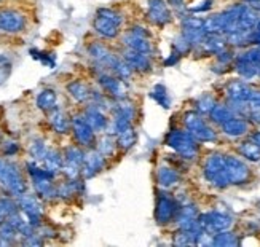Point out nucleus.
I'll use <instances>...</instances> for the list:
<instances>
[{
  "instance_id": "nucleus-25",
  "label": "nucleus",
  "mask_w": 260,
  "mask_h": 247,
  "mask_svg": "<svg viewBox=\"0 0 260 247\" xmlns=\"http://www.w3.org/2000/svg\"><path fill=\"white\" fill-rule=\"evenodd\" d=\"M50 126L53 128L54 132L67 134L72 125H71V120L67 118V115L64 114V112H61L58 109H53L51 115H50Z\"/></svg>"
},
{
  "instance_id": "nucleus-41",
  "label": "nucleus",
  "mask_w": 260,
  "mask_h": 247,
  "mask_svg": "<svg viewBox=\"0 0 260 247\" xmlns=\"http://www.w3.org/2000/svg\"><path fill=\"white\" fill-rule=\"evenodd\" d=\"M158 104H160L163 109H169V105H171V99H169L168 93H166V88L163 85H156L153 88V91L150 94Z\"/></svg>"
},
{
  "instance_id": "nucleus-8",
  "label": "nucleus",
  "mask_w": 260,
  "mask_h": 247,
  "mask_svg": "<svg viewBox=\"0 0 260 247\" xmlns=\"http://www.w3.org/2000/svg\"><path fill=\"white\" fill-rule=\"evenodd\" d=\"M147 19L158 27L169 24L173 15L166 0H147Z\"/></svg>"
},
{
  "instance_id": "nucleus-23",
  "label": "nucleus",
  "mask_w": 260,
  "mask_h": 247,
  "mask_svg": "<svg viewBox=\"0 0 260 247\" xmlns=\"http://www.w3.org/2000/svg\"><path fill=\"white\" fill-rule=\"evenodd\" d=\"M201 47L208 53L217 54L227 48V39L222 33H206V37L201 42Z\"/></svg>"
},
{
  "instance_id": "nucleus-56",
  "label": "nucleus",
  "mask_w": 260,
  "mask_h": 247,
  "mask_svg": "<svg viewBox=\"0 0 260 247\" xmlns=\"http://www.w3.org/2000/svg\"><path fill=\"white\" fill-rule=\"evenodd\" d=\"M249 120L255 125H260V110H251L249 112Z\"/></svg>"
},
{
  "instance_id": "nucleus-40",
  "label": "nucleus",
  "mask_w": 260,
  "mask_h": 247,
  "mask_svg": "<svg viewBox=\"0 0 260 247\" xmlns=\"http://www.w3.org/2000/svg\"><path fill=\"white\" fill-rule=\"evenodd\" d=\"M29 152H30L32 158L36 161H43L45 156H47V153H48V149H47V145H45V142L42 139H36L30 144Z\"/></svg>"
},
{
  "instance_id": "nucleus-45",
  "label": "nucleus",
  "mask_w": 260,
  "mask_h": 247,
  "mask_svg": "<svg viewBox=\"0 0 260 247\" xmlns=\"http://www.w3.org/2000/svg\"><path fill=\"white\" fill-rule=\"evenodd\" d=\"M236 61H244V62H251V64H255V65H260V48L255 47V48H249L246 50L244 53H241Z\"/></svg>"
},
{
  "instance_id": "nucleus-15",
  "label": "nucleus",
  "mask_w": 260,
  "mask_h": 247,
  "mask_svg": "<svg viewBox=\"0 0 260 247\" xmlns=\"http://www.w3.org/2000/svg\"><path fill=\"white\" fill-rule=\"evenodd\" d=\"M121 58L125 59L131 69L136 72H150L152 70V61H150V54H144L139 51H133L125 48V51L121 53Z\"/></svg>"
},
{
  "instance_id": "nucleus-14",
  "label": "nucleus",
  "mask_w": 260,
  "mask_h": 247,
  "mask_svg": "<svg viewBox=\"0 0 260 247\" xmlns=\"http://www.w3.org/2000/svg\"><path fill=\"white\" fill-rule=\"evenodd\" d=\"M88 54L94 59L96 64L106 67V69H112L118 59L117 54H114L107 47H104L103 43H98V42H93L91 45H89Z\"/></svg>"
},
{
  "instance_id": "nucleus-63",
  "label": "nucleus",
  "mask_w": 260,
  "mask_h": 247,
  "mask_svg": "<svg viewBox=\"0 0 260 247\" xmlns=\"http://www.w3.org/2000/svg\"><path fill=\"white\" fill-rule=\"evenodd\" d=\"M258 48H260V45H258Z\"/></svg>"
},
{
  "instance_id": "nucleus-3",
  "label": "nucleus",
  "mask_w": 260,
  "mask_h": 247,
  "mask_svg": "<svg viewBox=\"0 0 260 247\" xmlns=\"http://www.w3.org/2000/svg\"><path fill=\"white\" fill-rule=\"evenodd\" d=\"M0 185H2L10 195L13 196H19L22 193H26V182L22 179L18 166L10 163V161H4L2 171H0Z\"/></svg>"
},
{
  "instance_id": "nucleus-27",
  "label": "nucleus",
  "mask_w": 260,
  "mask_h": 247,
  "mask_svg": "<svg viewBox=\"0 0 260 247\" xmlns=\"http://www.w3.org/2000/svg\"><path fill=\"white\" fill-rule=\"evenodd\" d=\"M136 140H138V132H136L133 125L117 134V147L121 149L123 152L133 149L136 145Z\"/></svg>"
},
{
  "instance_id": "nucleus-32",
  "label": "nucleus",
  "mask_w": 260,
  "mask_h": 247,
  "mask_svg": "<svg viewBox=\"0 0 260 247\" xmlns=\"http://www.w3.org/2000/svg\"><path fill=\"white\" fill-rule=\"evenodd\" d=\"M238 242L240 241H238V238H236V234H233L229 230L214 234V238H212V244L216 247H236Z\"/></svg>"
},
{
  "instance_id": "nucleus-17",
  "label": "nucleus",
  "mask_w": 260,
  "mask_h": 247,
  "mask_svg": "<svg viewBox=\"0 0 260 247\" xmlns=\"http://www.w3.org/2000/svg\"><path fill=\"white\" fill-rule=\"evenodd\" d=\"M93 29L99 37L107 39V40H114L120 36V26H117L115 22H112L107 18H103L99 15H96L93 21Z\"/></svg>"
},
{
  "instance_id": "nucleus-49",
  "label": "nucleus",
  "mask_w": 260,
  "mask_h": 247,
  "mask_svg": "<svg viewBox=\"0 0 260 247\" xmlns=\"http://www.w3.org/2000/svg\"><path fill=\"white\" fill-rule=\"evenodd\" d=\"M247 104H249L251 110H260V91H252Z\"/></svg>"
},
{
  "instance_id": "nucleus-11",
  "label": "nucleus",
  "mask_w": 260,
  "mask_h": 247,
  "mask_svg": "<svg viewBox=\"0 0 260 247\" xmlns=\"http://www.w3.org/2000/svg\"><path fill=\"white\" fill-rule=\"evenodd\" d=\"M98 82L104 88V91L114 99L118 100V99L126 97V93H128L126 83H125V80H121V78H118L117 75H110V74L104 72L98 77Z\"/></svg>"
},
{
  "instance_id": "nucleus-43",
  "label": "nucleus",
  "mask_w": 260,
  "mask_h": 247,
  "mask_svg": "<svg viewBox=\"0 0 260 247\" xmlns=\"http://www.w3.org/2000/svg\"><path fill=\"white\" fill-rule=\"evenodd\" d=\"M214 105H216V100H214V97L209 96V94H205V96H201L197 100V112L200 115L211 114V110L214 109Z\"/></svg>"
},
{
  "instance_id": "nucleus-22",
  "label": "nucleus",
  "mask_w": 260,
  "mask_h": 247,
  "mask_svg": "<svg viewBox=\"0 0 260 247\" xmlns=\"http://www.w3.org/2000/svg\"><path fill=\"white\" fill-rule=\"evenodd\" d=\"M180 181L179 172L176 169L169 166H160L156 171V182L161 188H171L174 185H177Z\"/></svg>"
},
{
  "instance_id": "nucleus-10",
  "label": "nucleus",
  "mask_w": 260,
  "mask_h": 247,
  "mask_svg": "<svg viewBox=\"0 0 260 247\" xmlns=\"http://www.w3.org/2000/svg\"><path fill=\"white\" fill-rule=\"evenodd\" d=\"M72 125V132L75 140L82 145V147H93L94 144V131L89 126V123L86 121L83 114L74 115L71 120Z\"/></svg>"
},
{
  "instance_id": "nucleus-44",
  "label": "nucleus",
  "mask_w": 260,
  "mask_h": 247,
  "mask_svg": "<svg viewBox=\"0 0 260 247\" xmlns=\"http://www.w3.org/2000/svg\"><path fill=\"white\" fill-rule=\"evenodd\" d=\"M16 234H19V233L8 222V219L4 220V222H0V238H2L4 241H7V244H10L11 241H13L16 238Z\"/></svg>"
},
{
  "instance_id": "nucleus-42",
  "label": "nucleus",
  "mask_w": 260,
  "mask_h": 247,
  "mask_svg": "<svg viewBox=\"0 0 260 247\" xmlns=\"http://www.w3.org/2000/svg\"><path fill=\"white\" fill-rule=\"evenodd\" d=\"M98 15L99 16H103V18H107L109 21H112V22H115L117 26H120L121 27V24L125 22V18H123V15L120 13V11H117L115 8H99L98 10Z\"/></svg>"
},
{
  "instance_id": "nucleus-28",
  "label": "nucleus",
  "mask_w": 260,
  "mask_h": 247,
  "mask_svg": "<svg viewBox=\"0 0 260 247\" xmlns=\"http://www.w3.org/2000/svg\"><path fill=\"white\" fill-rule=\"evenodd\" d=\"M37 107L43 112H51L53 109H56V102H58V94L56 91H53L51 88L42 89L37 96Z\"/></svg>"
},
{
  "instance_id": "nucleus-26",
  "label": "nucleus",
  "mask_w": 260,
  "mask_h": 247,
  "mask_svg": "<svg viewBox=\"0 0 260 247\" xmlns=\"http://www.w3.org/2000/svg\"><path fill=\"white\" fill-rule=\"evenodd\" d=\"M67 93H69L71 97L75 99L77 102H86V100L91 99V89L88 88L86 83H83L80 80L71 82L67 85Z\"/></svg>"
},
{
  "instance_id": "nucleus-13",
  "label": "nucleus",
  "mask_w": 260,
  "mask_h": 247,
  "mask_svg": "<svg viewBox=\"0 0 260 247\" xmlns=\"http://www.w3.org/2000/svg\"><path fill=\"white\" fill-rule=\"evenodd\" d=\"M104 164L106 156L103 153H99L98 150H88L85 153V160L82 164V175L85 179H91L104 169Z\"/></svg>"
},
{
  "instance_id": "nucleus-47",
  "label": "nucleus",
  "mask_w": 260,
  "mask_h": 247,
  "mask_svg": "<svg viewBox=\"0 0 260 247\" xmlns=\"http://www.w3.org/2000/svg\"><path fill=\"white\" fill-rule=\"evenodd\" d=\"M191 47H193V45H191L182 33H180V36L176 39V42H174V51H177L180 56L182 54H185V53H188L190 50H191Z\"/></svg>"
},
{
  "instance_id": "nucleus-16",
  "label": "nucleus",
  "mask_w": 260,
  "mask_h": 247,
  "mask_svg": "<svg viewBox=\"0 0 260 247\" xmlns=\"http://www.w3.org/2000/svg\"><path fill=\"white\" fill-rule=\"evenodd\" d=\"M252 91H254V89L246 82H241V80L230 82L229 86H227V96H229V99L232 100V102L247 104V100H249Z\"/></svg>"
},
{
  "instance_id": "nucleus-7",
  "label": "nucleus",
  "mask_w": 260,
  "mask_h": 247,
  "mask_svg": "<svg viewBox=\"0 0 260 247\" xmlns=\"http://www.w3.org/2000/svg\"><path fill=\"white\" fill-rule=\"evenodd\" d=\"M225 167H227L230 185H243L247 184V181L251 179L249 167L238 156H225Z\"/></svg>"
},
{
  "instance_id": "nucleus-52",
  "label": "nucleus",
  "mask_w": 260,
  "mask_h": 247,
  "mask_svg": "<svg viewBox=\"0 0 260 247\" xmlns=\"http://www.w3.org/2000/svg\"><path fill=\"white\" fill-rule=\"evenodd\" d=\"M18 150H19V145H18V144H15V142H10V144L4 145V153H5V155H8V156L15 155Z\"/></svg>"
},
{
  "instance_id": "nucleus-53",
  "label": "nucleus",
  "mask_w": 260,
  "mask_h": 247,
  "mask_svg": "<svg viewBox=\"0 0 260 247\" xmlns=\"http://www.w3.org/2000/svg\"><path fill=\"white\" fill-rule=\"evenodd\" d=\"M211 4H212V0H205V2L201 4V7L190 8V11H191V13H201V11H208L211 8Z\"/></svg>"
},
{
  "instance_id": "nucleus-21",
  "label": "nucleus",
  "mask_w": 260,
  "mask_h": 247,
  "mask_svg": "<svg viewBox=\"0 0 260 247\" xmlns=\"http://www.w3.org/2000/svg\"><path fill=\"white\" fill-rule=\"evenodd\" d=\"M222 131L230 137H241L246 136L249 131V123L241 117H233L222 125Z\"/></svg>"
},
{
  "instance_id": "nucleus-59",
  "label": "nucleus",
  "mask_w": 260,
  "mask_h": 247,
  "mask_svg": "<svg viewBox=\"0 0 260 247\" xmlns=\"http://www.w3.org/2000/svg\"><path fill=\"white\" fill-rule=\"evenodd\" d=\"M243 2H249V4H254V2H258V0H243Z\"/></svg>"
},
{
  "instance_id": "nucleus-30",
  "label": "nucleus",
  "mask_w": 260,
  "mask_h": 247,
  "mask_svg": "<svg viewBox=\"0 0 260 247\" xmlns=\"http://www.w3.org/2000/svg\"><path fill=\"white\" fill-rule=\"evenodd\" d=\"M209 117H211V120L214 123H217V125L222 126L225 121H229L230 118L235 117V112H233V109L223 105V104H216V105H214V109L211 110Z\"/></svg>"
},
{
  "instance_id": "nucleus-9",
  "label": "nucleus",
  "mask_w": 260,
  "mask_h": 247,
  "mask_svg": "<svg viewBox=\"0 0 260 247\" xmlns=\"http://www.w3.org/2000/svg\"><path fill=\"white\" fill-rule=\"evenodd\" d=\"M18 206L34 228L42 225V206L36 196L22 193L18 196Z\"/></svg>"
},
{
  "instance_id": "nucleus-18",
  "label": "nucleus",
  "mask_w": 260,
  "mask_h": 247,
  "mask_svg": "<svg viewBox=\"0 0 260 247\" xmlns=\"http://www.w3.org/2000/svg\"><path fill=\"white\" fill-rule=\"evenodd\" d=\"M258 13L257 10H254L252 7L244 5L241 15L238 18V22H236V29L235 32H243V33H249L255 29V24L258 21Z\"/></svg>"
},
{
  "instance_id": "nucleus-1",
  "label": "nucleus",
  "mask_w": 260,
  "mask_h": 247,
  "mask_svg": "<svg viewBox=\"0 0 260 247\" xmlns=\"http://www.w3.org/2000/svg\"><path fill=\"white\" fill-rule=\"evenodd\" d=\"M166 145L169 149H173L177 155L182 156L184 160H195L198 156L197 139L188 131L173 129L166 136Z\"/></svg>"
},
{
  "instance_id": "nucleus-57",
  "label": "nucleus",
  "mask_w": 260,
  "mask_h": 247,
  "mask_svg": "<svg viewBox=\"0 0 260 247\" xmlns=\"http://www.w3.org/2000/svg\"><path fill=\"white\" fill-rule=\"evenodd\" d=\"M254 144H257V145H260V131H254L252 134H251V137H249Z\"/></svg>"
},
{
  "instance_id": "nucleus-62",
  "label": "nucleus",
  "mask_w": 260,
  "mask_h": 247,
  "mask_svg": "<svg viewBox=\"0 0 260 247\" xmlns=\"http://www.w3.org/2000/svg\"><path fill=\"white\" fill-rule=\"evenodd\" d=\"M258 77H260V65H258Z\"/></svg>"
},
{
  "instance_id": "nucleus-31",
  "label": "nucleus",
  "mask_w": 260,
  "mask_h": 247,
  "mask_svg": "<svg viewBox=\"0 0 260 247\" xmlns=\"http://www.w3.org/2000/svg\"><path fill=\"white\" fill-rule=\"evenodd\" d=\"M45 167L47 169H50L51 172H58L62 169V166H64V156L59 153V152H56V150H48L47 156H45Z\"/></svg>"
},
{
  "instance_id": "nucleus-4",
  "label": "nucleus",
  "mask_w": 260,
  "mask_h": 247,
  "mask_svg": "<svg viewBox=\"0 0 260 247\" xmlns=\"http://www.w3.org/2000/svg\"><path fill=\"white\" fill-rule=\"evenodd\" d=\"M185 129L200 142H212L217 139V134L208 123L203 120L198 112H187L184 115Z\"/></svg>"
},
{
  "instance_id": "nucleus-2",
  "label": "nucleus",
  "mask_w": 260,
  "mask_h": 247,
  "mask_svg": "<svg viewBox=\"0 0 260 247\" xmlns=\"http://www.w3.org/2000/svg\"><path fill=\"white\" fill-rule=\"evenodd\" d=\"M203 174L211 185L217 188H225L230 185L227 167H225V156L220 153H211L208 156L205 167H203Z\"/></svg>"
},
{
  "instance_id": "nucleus-61",
  "label": "nucleus",
  "mask_w": 260,
  "mask_h": 247,
  "mask_svg": "<svg viewBox=\"0 0 260 247\" xmlns=\"http://www.w3.org/2000/svg\"><path fill=\"white\" fill-rule=\"evenodd\" d=\"M2 166H4V161H2V160H0V171H2Z\"/></svg>"
},
{
  "instance_id": "nucleus-38",
  "label": "nucleus",
  "mask_w": 260,
  "mask_h": 247,
  "mask_svg": "<svg viewBox=\"0 0 260 247\" xmlns=\"http://www.w3.org/2000/svg\"><path fill=\"white\" fill-rule=\"evenodd\" d=\"M236 72H238L246 80H251L255 75H258V65L244 62V61H236Z\"/></svg>"
},
{
  "instance_id": "nucleus-5",
  "label": "nucleus",
  "mask_w": 260,
  "mask_h": 247,
  "mask_svg": "<svg viewBox=\"0 0 260 247\" xmlns=\"http://www.w3.org/2000/svg\"><path fill=\"white\" fill-rule=\"evenodd\" d=\"M198 222H200L201 228L206 233H209L211 236L212 234L220 233V231H227L233 225V220L230 216L222 214V212H216V210H211V212H206V214L198 216Z\"/></svg>"
},
{
  "instance_id": "nucleus-50",
  "label": "nucleus",
  "mask_w": 260,
  "mask_h": 247,
  "mask_svg": "<svg viewBox=\"0 0 260 247\" xmlns=\"http://www.w3.org/2000/svg\"><path fill=\"white\" fill-rule=\"evenodd\" d=\"M128 32L134 33V36H138V37H144V39H149L150 37V32L147 30L145 27H142V26H133Z\"/></svg>"
},
{
  "instance_id": "nucleus-48",
  "label": "nucleus",
  "mask_w": 260,
  "mask_h": 247,
  "mask_svg": "<svg viewBox=\"0 0 260 247\" xmlns=\"http://www.w3.org/2000/svg\"><path fill=\"white\" fill-rule=\"evenodd\" d=\"M22 244L24 245H42L43 244V239L39 236V234H29V236H24V239H22Z\"/></svg>"
},
{
  "instance_id": "nucleus-60",
  "label": "nucleus",
  "mask_w": 260,
  "mask_h": 247,
  "mask_svg": "<svg viewBox=\"0 0 260 247\" xmlns=\"http://www.w3.org/2000/svg\"><path fill=\"white\" fill-rule=\"evenodd\" d=\"M4 244H7V241H4L2 238H0V245H4Z\"/></svg>"
},
{
  "instance_id": "nucleus-12",
  "label": "nucleus",
  "mask_w": 260,
  "mask_h": 247,
  "mask_svg": "<svg viewBox=\"0 0 260 247\" xmlns=\"http://www.w3.org/2000/svg\"><path fill=\"white\" fill-rule=\"evenodd\" d=\"M177 204L173 198L168 195H161L156 201V209H155V219L158 225H168L169 222H173L177 216Z\"/></svg>"
},
{
  "instance_id": "nucleus-58",
  "label": "nucleus",
  "mask_w": 260,
  "mask_h": 247,
  "mask_svg": "<svg viewBox=\"0 0 260 247\" xmlns=\"http://www.w3.org/2000/svg\"><path fill=\"white\" fill-rule=\"evenodd\" d=\"M254 30L260 33V18H258V21H257V24H255V29H254Z\"/></svg>"
},
{
  "instance_id": "nucleus-46",
  "label": "nucleus",
  "mask_w": 260,
  "mask_h": 247,
  "mask_svg": "<svg viewBox=\"0 0 260 247\" xmlns=\"http://www.w3.org/2000/svg\"><path fill=\"white\" fill-rule=\"evenodd\" d=\"M180 26H182V29H203L205 19L197 18V16H185L180 21Z\"/></svg>"
},
{
  "instance_id": "nucleus-55",
  "label": "nucleus",
  "mask_w": 260,
  "mask_h": 247,
  "mask_svg": "<svg viewBox=\"0 0 260 247\" xmlns=\"http://www.w3.org/2000/svg\"><path fill=\"white\" fill-rule=\"evenodd\" d=\"M179 58H180V54L177 51H173V54L165 61V65H173V64H176L179 61Z\"/></svg>"
},
{
  "instance_id": "nucleus-24",
  "label": "nucleus",
  "mask_w": 260,
  "mask_h": 247,
  "mask_svg": "<svg viewBox=\"0 0 260 247\" xmlns=\"http://www.w3.org/2000/svg\"><path fill=\"white\" fill-rule=\"evenodd\" d=\"M34 190H36L37 196L43 199H54L58 198V188H56L50 179H32Z\"/></svg>"
},
{
  "instance_id": "nucleus-19",
  "label": "nucleus",
  "mask_w": 260,
  "mask_h": 247,
  "mask_svg": "<svg viewBox=\"0 0 260 247\" xmlns=\"http://www.w3.org/2000/svg\"><path fill=\"white\" fill-rule=\"evenodd\" d=\"M121 43L125 45V48L133 50V51H139V53H144V54H152V51H153V45H152L150 39L138 37V36H134V33H131V32H128V33L123 36Z\"/></svg>"
},
{
  "instance_id": "nucleus-33",
  "label": "nucleus",
  "mask_w": 260,
  "mask_h": 247,
  "mask_svg": "<svg viewBox=\"0 0 260 247\" xmlns=\"http://www.w3.org/2000/svg\"><path fill=\"white\" fill-rule=\"evenodd\" d=\"M85 160V153L82 152V149L78 147H67L64 152V163L66 164H71L75 167H80L82 169V164Z\"/></svg>"
},
{
  "instance_id": "nucleus-36",
  "label": "nucleus",
  "mask_w": 260,
  "mask_h": 247,
  "mask_svg": "<svg viewBox=\"0 0 260 247\" xmlns=\"http://www.w3.org/2000/svg\"><path fill=\"white\" fill-rule=\"evenodd\" d=\"M112 72H114V75H117L118 78H121V80H128V78L133 75V69H131V65L125 61V59H123V58H118L117 59V62L114 64V67H112V69H110Z\"/></svg>"
},
{
  "instance_id": "nucleus-20",
  "label": "nucleus",
  "mask_w": 260,
  "mask_h": 247,
  "mask_svg": "<svg viewBox=\"0 0 260 247\" xmlns=\"http://www.w3.org/2000/svg\"><path fill=\"white\" fill-rule=\"evenodd\" d=\"M83 115H85V118H86V121L89 123V126L93 128V131L94 132H103L106 128H107V125H109V120H107V117L103 114V110H101L98 105H89V107H86L85 109V112H83Z\"/></svg>"
},
{
  "instance_id": "nucleus-51",
  "label": "nucleus",
  "mask_w": 260,
  "mask_h": 247,
  "mask_svg": "<svg viewBox=\"0 0 260 247\" xmlns=\"http://www.w3.org/2000/svg\"><path fill=\"white\" fill-rule=\"evenodd\" d=\"M217 59L222 62V64H227V62H230L232 59H233V54L225 48L223 51H220V53H217Z\"/></svg>"
},
{
  "instance_id": "nucleus-37",
  "label": "nucleus",
  "mask_w": 260,
  "mask_h": 247,
  "mask_svg": "<svg viewBox=\"0 0 260 247\" xmlns=\"http://www.w3.org/2000/svg\"><path fill=\"white\" fill-rule=\"evenodd\" d=\"M26 169L27 172L30 174L32 179H50V181H53L54 179V172H51L50 169H47V167H40L37 166V163H27L26 164Z\"/></svg>"
},
{
  "instance_id": "nucleus-39",
  "label": "nucleus",
  "mask_w": 260,
  "mask_h": 247,
  "mask_svg": "<svg viewBox=\"0 0 260 247\" xmlns=\"http://www.w3.org/2000/svg\"><path fill=\"white\" fill-rule=\"evenodd\" d=\"M115 147H117V140H114V139H112V137L109 136V134H107V136L101 137V139L98 140V147H96V150H98L99 153H103L104 156H112V155H114Z\"/></svg>"
},
{
  "instance_id": "nucleus-34",
  "label": "nucleus",
  "mask_w": 260,
  "mask_h": 247,
  "mask_svg": "<svg viewBox=\"0 0 260 247\" xmlns=\"http://www.w3.org/2000/svg\"><path fill=\"white\" fill-rule=\"evenodd\" d=\"M114 114L115 115H123V117H126L129 120H134V117H136V107H134L133 102H129L126 97L125 99H118L115 107H114Z\"/></svg>"
},
{
  "instance_id": "nucleus-35",
  "label": "nucleus",
  "mask_w": 260,
  "mask_h": 247,
  "mask_svg": "<svg viewBox=\"0 0 260 247\" xmlns=\"http://www.w3.org/2000/svg\"><path fill=\"white\" fill-rule=\"evenodd\" d=\"M16 212H19L18 201L15 203V201L10 198H0V222L7 220L10 216L16 214Z\"/></svg>"
},
{
  "instance_id": "nucleus-6",
  "label": "nucleus",
  "mask_w": 260,
  "mask_h": 247,
  "mask_svg": "<svg viewBox=\"0 0 260 247\" xmlns=\"http://www.w3.org/2000/svg\"><path fill=\"white\" fill-rule=\"evenodd\" d=\"M27 19L18 10L5 8L0 10V32L4 33H21L26 29Z\"/></svg>"
},
{
  "instance_id": "nucleus-54",
  "label": "nucleus",
  "mask_w": 260,
  "mask_h": 247,
  "mask_svg": "<svg viewBox=\"0 0 260 247\" xmlns=\"http://www.w3.org/2000/svg\"><path fill=\"white\" fill-rule=\"evenodd\" d=\"M169 7H173L174 10H182L184 8V0H166Z\"/></svg>"
},
{
  "instance_id": "nucleus-29",
  "label": "nucleus",
  "mask_w": 260,
  "mask_h": 247,
  "mask_svg": "<svg viewBox=\"0 0 260 247\" xmlns=\"http://www.w3.org/2000/svg\"><path fill=\"white\" fill-rule=\"evenodd\" d=\"M238 152H240V155L243 156V158L249 160L252 163L260 161V145L254 144L251 139L246 140V142H241L240 147H238Z\"/></svg>"
}]
</instances>
